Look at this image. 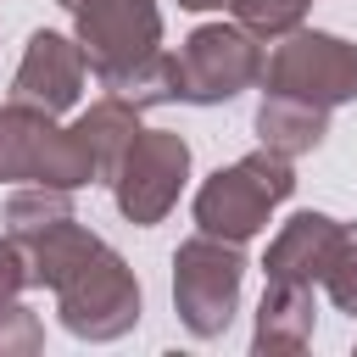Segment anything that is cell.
I'll return each instance as SVG.
<instances>
[{"mask_svg":"<svg viewBox=\"0 0 357 357\" xmlns=\"http://www.w3.org/2000/svg\"><path fill=\"white\" fill-rule=\"evenodd\" d=\"M0 184L78 190V184H95V162L78 145V134L61 128L50 112L6 100L0 106Z\"/></svg>","mask_w":357,"mask_h":357,"instance_id":"cell-5","label":"cell"},{"mask_svg":"<svg viewBox=\"0 0 357 357\" xmlns=\"http://www.w3.org/2000/svg\"><path fill=\"white\" fill-rule=\"evenodd\" d=\"M56 218H73V190H56V184H22L11 190L6 201V234H33Z\"/></svg>","mask_w":357,"mask_h":357,"instance_id":"cell-14","label":"cell"},{"mask_svg":"<svg viewBox=\"0 0 357 357\" xmlns=\"http://www.w3.org/2000/svg\"><path fill=\"white\" fill-rule=\"evenodd\" d=\"M290 190H296L290 156L257 145L251 156L218 167V173L195 190V223H201V234H218V240H240V245H245L251 234L268 229L273 206L290 201Z\"/></svg>","mask_w":357,"mask_h":357,"instance_id":"cell-3","label":"cell"},{"mask_svg":"<svg viewBox=\"0 0 357 357\" xmlns=\"http://www.w3.org/2000/svg\"><path fill=\"white\" fill-rule=\"evenodd\" d=\"M245 268L251 262L240 240H218V234H190L173 251V312L195 340H218L234 324Z\"/></svg>","mask_w":357,"mask_h":357,"instance_id":"cell-4","label":"cell"},{"mask_svg":"<svg viewBox=\"0 0 357 357\" xmlns=\"http://www.w3.org/2000/svg\"><path fill=\"white\" fill-rule=\"evenodd\" d=\"M251 128H257L262 151H279V156L296 162V156H307V151L324 145V134H329V112L312 106V100H296V95H262Z\"/></svg>","mask_w":357,"mask_h":357,"instance_id":"cell-13","label":"cell"},{"mask_svg":"<svg viewBox=\"0 0 357 357\" xmlns=\"http://www.w3.org/2000/svg\"><path fill=\"white\" fill-rule=\"evenodd\" d=\"M73 134H78V145H84L89 162H95V184H112V173H117L128 139L139 134V106L106 89L100 100H89V112H78Z\"/></svg>","mask_w":357,"mask_h":357,"instance_id":"cell-12","label":"cell"},{"mask_svg":"<svg viewBox=\"0 0 357 357\" xmlns=\"http://www.w3.org/2000/svg\"><path fill=\"white\" fill-rule=\"evenodd\" d=\"M318 284L329 290L335 312L357 318V223H340V245H335V257H329V268H324Z\"/></svg>","mask_w":357,"mask_h":357,"instance_id":"cell-16","label":"cell"},{"mask_svg":"<svg viewBox=\"0 0 357 357\" xmlns=\"http://www.w3.org/2000/svg\"><path fill=\"white\" fill-rule=\"evenodd\" d=\"M22 290H28V262H22L17 240L0 234V301H17Z\"/></svg>","mask_w":357,"mask_h":357,"instance_id":"cell-18","label":"cell"},{"mask_svg":"<svg viewBox=\"0 0 357 357\" xmlns=\"http://www.w3.org/2000/svg\"><path fill=\"white\" fill-rule=\"evenodd\" d=\"M45 346V324L28 301H0V357H33Z\"/></svg>","mask_w":357,"mask_h":357,"instance_id":"cell-17","label":"cell"},{"mask_svg":"<svg viewBox=\"0 0 357 357\" xmlns=\"http://www.w3.org/2000/svg\"><path fill=\"white\" fill-rule=\"evenodd\" d=\"M73 11V39L100 78V89L145 106H173V56L162 50L156 0H56Z\"/></svg>","mask_w":357,"mask_h":357,"instance_id":"cell-2","label":"cell"},{"mask_svg":"<svg viewBox=\"0 0 357 357\" xmlns=\"http://www.w3.org/2000/svg\"><path fill=\"white\" fill-rule=\"evenodd\" d=\"M262 95H296L312 100L324 112L357 100V45L340 33H318V28H296L273 45V56H262Z\"/></svg>","mask_w":357,"mask_h":357,"instance_id":"cell-7","label":"cell"},{"mask_svg":"<svg viewBox=\"0 0 357 357\" xmlns=\"http://www.w3.org/2000/svg\"><path fill=\"white\" fill-rule=\"evenodd\" d=\"M340 245V218L329 212H296L273 240H268V257H262V273L273 284H318L329 257Z\"/></svg>","mask_w":357,"mask_h":357,"instance_id":"cell-10","label":"cell"},{"mask_svg":"<svg viewBox=\"0 0 357 357\" xmlns=\"http://www.w3.org/2000/svg\"><path fill=\"white\" fill-rule=\"evenodd\" d=\"M22 262H28V284L56 290V312L61 329L78 340H123L139 324V279L134 268L78 218H56L33 234H11Z\"/></svg>","mask_w":357,"mask_h":357,"instance_id":"cell-1","label":"cell"},{"mask_svg":"<svg viewBox=\"0 0 357 357\" xmlns=\"http://www.w3.org/2000/svg\"><path fill=\"white\" fill-rule=\"evenodd\" d=\"M84 78H89V61H84L78 39H67L56 28H39V33H28V50H22L17 73H11V100L61 117V112L78 106Z\"/></svg>","mask_w":357,"mask_h":357,"instance_id":"cell-9","label":"cell"},{"mask_svg":"<svg viewBox=\"0 0 357 357\" xmlns=\"http://www.w3.org/2000/svg\"><path fill=\"white\" fill-rule=\"evenodd\" d=\"M312 324H318L312 284H273V279H268V290H262V301H257L251 351H257V357H268V351H307Z\"/></svg>","mask_w":357,"mask_h":357,"instance_id":"cell-11","label":"cell"},{"mask_svg":"<svg viewBox=\"0 0 357 357\" xmlns=\"http://www.w3.org/2000/svg\"><path fill=\"white\" fill-rule=\"evenodd\" d=\"M307 6H312V0H229L234 22H240L245 33H257V39H284V33H296V28L307 22Z\"/></svg>","mask_w":357,"mask_h":357,"instance_id":"cell-15","label":"cell"},{"mask_svg":"<svg viewBox=\"0 0 357 357\" xmlns=\"http://www.w3.org/2000/svg\"><path fill=\"white\" fill-rule=\"evenodd\" d=\"M184 178H190V145L184 134L173 128H139L112 173V201L117 212L134 223V229H156L178 195H184Z\"/></svg>","mask_w":357,"mask_h":357,"instance_id":"cell-8","label":"cell"},{"mask_svg":"<svg viewBox=\"0 0 357 357\" xmlns=\"http://www.w3.org/2000/svg\"><path fill=\"white\" fill-rule=\"evenodd\" d=\"M262 78V45L240 22H201L173 56V100L229 106Z\"/></svg>","mask_w":357,"mask_h":357,"instance_id":"cell-6","label":"cell"},{"mask_svg":"<svg viewBox=\"0 0 357 357\" xmlns=\"http://www.w3.org/2000/svg\"><path fill=\"white\" fill-rule=\"evenodd\" d=\"M184 11H218V6H229V0H178Z\"/></svg>","mask_w":357,"mask_h":357,"instance_id":"cell-19","label":"cell"}]
</instances>
